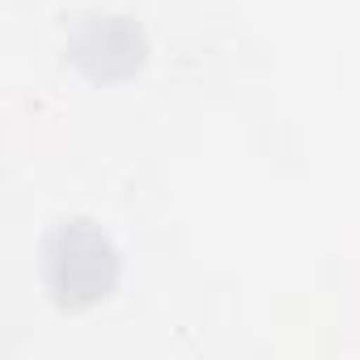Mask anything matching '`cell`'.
<instances>
[{
  "instance_id": "cell-1",
  "label": "cell",
  "mask_w": 360,
  "mask_h": 360,
  "mask_svg": "<svg viewBox=\"0 0 360 360\" xmlns=\"http://www.w3.org/2000/svg\"><path fill=\"white\" fill-rule=\"evenodd\" d=\"M119 250L89 217L56 221L43 238V284L64 314H81L115 292Z\"/></svg>"
},
{
  "instance_id": "cell-2",
  "label": "cell",
  "mask_w": 360,
  "mask_h": 360,
  "mask_svg": "<svg viewBox=\"0 0 360 360\" xmlns=\"http://www.w3.org/2000/svg\"><path fill=\"white\" fill-rule=\"evenodd\" d=\"M98 51H106L98 77H115V68H110L115 56H123L127 64H140V34L131 30L127 18H94L89 26H81V34H77V43H72V60L85 68Z\"/></svg>"
}]
</instances>
